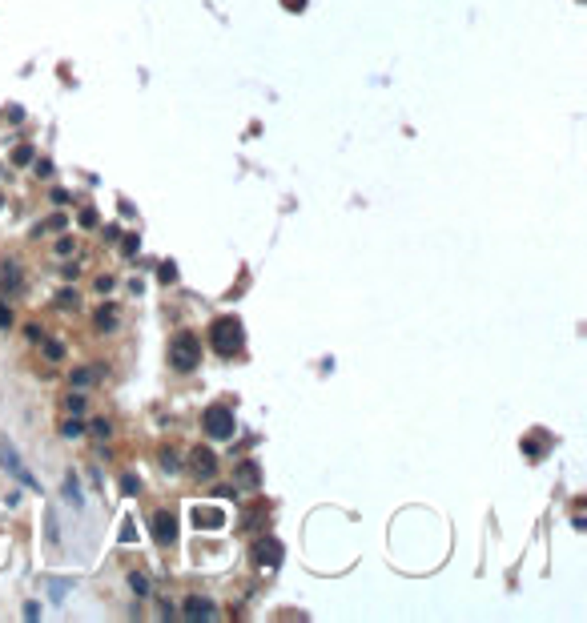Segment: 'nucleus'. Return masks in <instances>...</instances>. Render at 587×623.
I'll return each mask as SVG.
<instances>
[{
    "instance_id": "obj_1",
    "label": "nucleus",
    "mask_w": 587,
    "mask_h": 623,
    "mask_svg": "<svg viewBox=\"0 0 587 623\" xmlns=\"http://www.w3.org/2000/svg\"><path fill=\"white\" fill-rule=\"evenodd\" d=\"M197 358H201V342H197L189 330L173 334V342H169V362H173V370L189 374V370H197Z\"/></svg>"
},
{
    "instance_id": "obj_2",
    "label": "nucleus",
    "mask_w": 587,
    "mask_h": 623,
    "mask_svg": "<svg viewBox=\"0 0 587 623\" xmlns=\"http://www.w3.org/2000/svg\"><path fill=\"white\" fill-rule=\"evenodd\" d=\"M210 346L217 350V354H237L241 350V322L237 318H217V322L210 326Z\"/></svg>"
},
{
    "instance_id": "obj_3",
    "label": "nucleus",
    "mask_w": 587,
    "mask_h": 623,
    "mask_svg": "<svg viewBox=\"0 0 587 623\" xmlns=\"http://www.w3.org/2000/svg\"><path fill=\"white\" fill-rule=\"evenodd\" d=\"M201 426H206V435H210V439H217V442L234 439V431H237L234 411H230V406H210V411L201 415Z\"/></svg>"
},
{
    "instance_id": "obj_4",
    "label": "nucleus",
    "mask_w": 587,
    "mask_h": 623,
    "mask_svg": "<svg viewBox=\"0 0 587 623\" xmlns=\"http://www.w3.org/2000/svg\"><path fill=\"white\" fill-rule=\"evenodd\" d=\"M0 462H4V466H8V471L21 479V486H28V491H41V483H37V479H32V475L21 466V459H17V451H12V446H0Z\"/></svg>"
},
{
    "instance_id": "obj_5",
    "label": "nucleus",
    "mask_w": 587,
    "mask_h": 623,
    "mask_svg": "<svg viewBox=\"0 0 587 623\" xmlns=\"http://www.w3.org/2000/svg\"><path fill=\"white\" fill-rule=\"evenodd\" d=\"M149 523H153V539H157L161 547H169V543L177 539V523H173V515H165V511H161V515H153Z\"/></svg>"
},
{
    "instance_id": "obj_6",
    "label": "nucleus",
    "mask_w": 587,
    "mask_h": 623,
    "mask_svg": "<svg viewBox=\"0 0 587 623\" xmlns=\"http://www.w3.org/2000/svg\"><path fill=\"white\" fill-rule=\"evenodd\" d=\"M193 523H197V527H206V531H221V527H226V515H221V511L217 507H197L193 511Z\"/></svg>"
},
{
    "instance_id": "obj_7",
    "label": "nucleus",
    "mask_w": 587,
    "mask_h": 623,
    "mask_svg": "<svg viewBox=\"0 0 587 623\" xmlns=\"http://www.w3.org/2000/svg\"><path fill=\"white\" fill-rule=\"evenodd\" d=\"M278 559H282V543H278V539H261L258 543V563L261 567H278Z\"/></svg>"
},
{
    "instance_id": "obj_8",
    "label": "nucleus",
    "mask_w": 587,
    "mask_h": 623,
    "mask_svg": "<svg viewBox=\"0 0 587 623\" xmlns=\"http://www.w3.org/2000/svg\"><path fill=\"white\" fill-rule=\"evenodd\" d=\"M186 611H189V620H217V607H213L210 600H186Z\"/></svg>"
},
{
    "instance_id": "obj_9",
    "label": "nucleus",
    "mask_w": 587,
    "mask_h": 623,
    "mask_svg": "<svg viewBox=\"0 0 587 623\" xmlns=\"http://www.w3.org/2000/svg\"><path fill=\"white\" fill-rule=\"evenodd\" d=\"M193 471H197L201 479H213V471H217V459H213V451H193Z\"/></svg>"
},
{
    "instance_id": "obj_10",
    "label": "nucleus",
    "mask_w": 587,
    "mask_h": 623,
    "mask_svg": "<svg viewBox=\"0 0 587 623\" xmlns=\"http://www.w3.org/2000/svg\"><path fill=\"white\" fill-rule=\"evenodd\" d=\"M237 479H241L246 486H258V483H261L258 462H250V459H246V462H237Z\"/></svg>"
},
{
    "instance_id": "obj_11",
    "label": "nucleus",
    "mask_w": 587,
    "mask_h": 623,
    "mask_svg": "<svg viewBox=\"0 0 587 623\" xmlns=\"http://www.w3.org/2000/svg\"><path fill=\"white\" fill-rule=\"evenodd\" d=\"M97 326H101V330H117V310H113V306H101V310H97Z\"/></svg>"
},
{
    "instance_id": "obj_12",
    "label": "nucleus",
    "mask_w": 587,
    "mask_h": 623,
    "mask_svg": "<svg viewBox=\"0 0 587 623\" xmlns=\"http://www.w3.org/2000/svg\"><path fill=\"white\" fill-rule=\"evenodd\" d=\"M65 499H69L72 507H81V486H77V475H69V479H65Z\"/></svg>"
},
{
    "instance_id": "obj_13",
    "label": "nucleus",
    "mask_w": 587,
    "mask_h": 623,
    "mask_svg": "<svg viewBox=\"0 0 587 623\" xmlns=\"http://www.w3.org/2000/svg\"><path fill=\"white\" fill-rule=\"evenodd\" d=\"M61 431H65V439H81V435H85V422H77V418H69V422H65Z\"/></svg>"
},
{
    "instance_id": "obj_14",
    "label": "nucleus",
    "mask_w": 587,
    "mask_h": 623,
    "mask_svg": "<svg viewBox=\"0 0 587 623\" xmlns=\"http://www.w3.org/2000/svg\"><path fill=\"white\" fill-rule=\"evenodd\" d=\"M129 587H133L137 595H149V579H145V575H137V571L129 575Z\"/></svg>"
},
{
    "instance_id": "obj_15",
    "label": "nucleus",
    "mask_w": 587,
    "mask_h": 623,
    "mask_svg": "<svg viewBox=\"0 0 587 623\" xmlns=\"http://www.w3.org/2000/svg\"><path fill=\"white\" fill-rule=\"evenodd\" d=\"M93 378H97V370H77V374H72V386H89Z\"/></svg>"
},
{
    "instance_id": "obj_16",
    "label": "nucleus",
    "mask_w": 587,
    "mask_h": 623,
    "mask_svg": "<svg viewBox=\"0 0 587 623\" xmlns=\"http://www.w3.org/2000/svg\"><path fill=\"white\" fill-rule=\"evenodd\" d=\"M45 354L52 362H61V358H65V346H61V342H45Z\"/></svg>"
},
{
    "instance_id": "obj_17",
    "label": "nucleus",
    "mask_w": 587,
    "mask_h": 623,
    "mask_svg": "<svg viewBox=\"0 0 587 623\" xmlns=\"http://www.w3.org/2000/svg\"><path fill=\"white\" fill-rule=\"evenodd\" d=\"M161 466H165V471H177V466H181V459H177L173 451H165V455H161Z\"/></svg>"
},
{
    "instance_id": "obj_18",
    "label": "nucleus",
    "mask_w": 587,
    "mask_h": 623,
    "mask_svg": "<svg viewBox=\"0 0 587 623\" xmlns=\"http://www.w3.org/2000/svg\"><path fill=\"white\" fill-rule=\"evenodd\" d=\"M65 226H69V217H65V213H57V217H48V221H45V230H65Z\"/></svg>"
},
{
    "instance_id": "obj_19",
    "label": "nucleus",
    "mask_w": 587,
    "mask_h": 623,
    "mask_svg": "<svg viewBox=\"0 0 587 623\" xmlns=\"http://www.w3.org/2000/svg\"><path fill=\"white\" fill-rule=\"evenodd\" d=\"M8 326H12V310L0 301V330H8Z\"/></svg>"
},
{
    "instance_id": "obj_20",
    "label": "nucleus",
    "mask_w": 587,
    "mask_h": 623,
    "mask_svg": "<svg viewBox=\"0 0 587 623\" xmlns=\"http://www.w3.org/2000/svg\"><path fill=\"white\" fill-rule=\"evenodd\" d=\"M137 246H141V241H137V233H129V237H125V246H121V250H125V254H137Z\"/></svg>"
},
{
    "instance_id": "obj_21",
    "label": "nucleus",
    "mask_w": 587,
    "mask_h": 623,
    "mask_svg": "<svg viewBox=\"0 0 587 623\" xmlns=\"http://www.w3.org/2000/svg\"><path fill=\"white\" fill-rule=\"evenodd\" d=\"M109 431H113V426H109V422H105V418H97V422H93V435H101V439H105V435H109Z\"/></svg>"
},
{
    "instance_id": "obj_22",
    "label": "nucleus",
    "mask_w": 587,
    "mask_h": 623,
    "mask_svg": "<svg viewBox=\"0 0 587 623\" xmlns=\"http://www.w3.org/2000/svg\"><path fill=\"white\" fill-rule=\"evenodd\" d=\"M121 486H125V495H137V479H133V475H125V479H121Z\"/></svg>"
},
{
    "instance_id": "obj_23",
    "label": "nucleus",
    "mask_w": 587,
    "mask_h": 623,
    "mask_svg": "<svg viewBox=\"0 0 587 623\" xmlns=\"http://www.w3.org/2000/svg\"><path fill=\"white\" fill-rule=\"evenodd\" d=\"M113 290V277H97V294H109Z\"/></svg>"
},
{
    "instance_id": "obj_24",
    "label": "nucleus",
    "mask_w": 587,
    "mask_h": 623,
    "mask_svg": "<svg viewBox=\"0 0 587 623\" xmlns=\"http://www.w3.org/2000/svg\"><path fill=\"white\" fill-rule=\"evenodd\" d=\"M173 277H177V266H173V261H169V266H161V281H173Z\"/></svg>"
},
{
    "instance_id": "obj_25",
    "label": "nucleus",
    "mask_w": 587,
    "mask_h": 623,
    "mask_svg": "<svg viewBox=\"0 0 587 623\" xmlns=\"http://www.w3.org/2000/svg\"><path fill=\"white\" fill-rule=\"evenodd\" d=\"M61 306H77V290H61Z\"/></svg>"
}]
</instances>
